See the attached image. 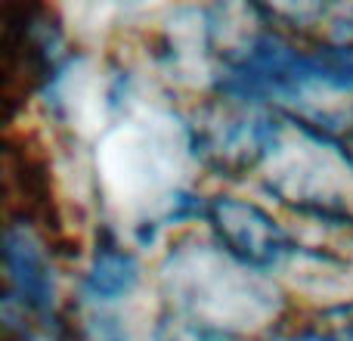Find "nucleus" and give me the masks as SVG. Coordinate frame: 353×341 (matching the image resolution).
<instances>
[{
  "label": "nucleus",
  "mask_w": 353,
  "mask_h": 341,
  "mask_svg": "<svg viewBox=\"0 0 353 341\" xmlns=\"http://www.w3.org/2000/svg\"><path fill=\"white\" fill-rule=\"evenodd\" d=\"M62 59V35L47 6H3V99L12 109L43 87Z\"/></svg>",
  "instance_id": "7ed1b4c3"
},
{
  "label": "nucleus",
  "mask_w": 353,
  "mask_h": 341,
  "mask_svg": "<svg viewBox=\"0 0 353 341\" xmlns=\"http://www.w3.org/2000/svg\"><path fill=\"white\" fill-rule=\"evenodd\" d=\"M261 10L276 28L307 47L353 53V3H276Z\"/></svg>",
  "instance_id": "39448f33"
},
{
  "label": "nucleus",
  "mask_w": 353,
  "mask_h": 341,
  "mask_svg": "<svg viewBox=\"0 0 353 341\" xmlns=\"http://www.w3.org/2000/svg\"><path fill=\"white\" fill-rule=\"evenodd\" d=\"M282 124L285 118L267 106L230 93H214L189 121L192 153L205 168L223 177L248 174L263 168V162L270 159Z\"/></svg>",
  "instance_id": "f03ea898"
},
{
  "label": "nucleus",
  "mask_w": 353,
  "mask_h": 341,
  "mask_svg": "<svg viewBox=\"0 0 353 341\" xmlns=\"http://www.w3.org/2000/svg\"><path fill=\"white\" fill-rule=\"evenodd\" d=\"M205 217L223 255L232 257L239 267L267 273L298 255V245L285 226L254 202L236 195H214L205 205Z\"/></svg>",
  "instance_id": "20e7f679"
},
{
  "label": "nucleus",
  "mask_w": 353,
  "mask_h": 341,
  "mask_svg": "<svg viewBox=\"0 0 353 341\" xmlns=\"http://www.w3.org/2000/svg\"><path fill=\"white\" fill-rule=\"evenodd\" d=\"M137 280H140V264L130 251H124L115 242H103L93 251L90 270L84 276V289L93 301H118L124 295L134 292Z\"/></svg>",
  "instance_id": "423d86ee"
},
{
  "label": "nucleus",
  "mask_w": 353,
  "mask_h": 341,
  "mask_svg": "<svg viewBox=\"0 0 353 341\" xmlns=\"http://www.w3.org/2000/svg\"><path fill=\"white\" fill-rule=\"evenodd\" d=\"M263 186L298 214L353 226V153L344 140L285 121L263 162Z\"/></svg>",
  "instance_id": "f257e3e1"
}]
</instances>
